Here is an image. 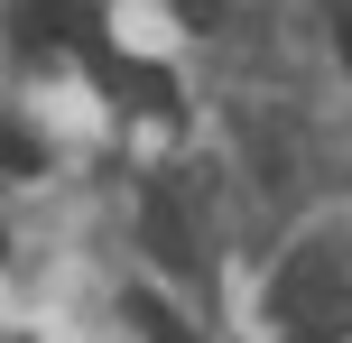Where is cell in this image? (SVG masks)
<instances>
[{
	"mask_svg": "<svg viewBox=\"0 0 352 343\" xmlns=\"http://www.w3.org/2000/svg\"><path fill=\"white\" fill-rule=\"evenodd\" d=\"M352 288V260L334 251V241H306V251L278 260V278H269V316H287V325H324V316L343 307Z\"/></svg>",
	"mask_w": 352,
	"mask_h": 343,
	"instance_id": "1",
	"label": "cell"
},
{
	"mask_svg": "<svg viewBox=\"0 0 352 343\" xmlns=\"http://www.w3.org/2000/svg\"><path fill=\"white\" fill-rule=\"evenodd\" d=\"M93 74H102V93L130 102V111H176V84L158 65H140V56H102V47H93Z\"/></svg>",
	"mask_w": 352,
	"mask_h": 343,
	"instance_id": "2",
	"label": "cell"
},
{
	"mask_svg": "<svg viewBox=\"0 0 352 343\" xmlns=\"http://www.w3.org/2000/svg\"><path fill=\"white\" fill-rule=\"evenodd\" d=\"M10 37H19V56H37V47H56V37H93V10H74V0H19Z\"/></svg>",
	"mask_w": 352,
	"mask_h": 343,
	"instance_id": "3",
	"label": "cell"
},
{
	"mask_svg": "<svg viewBox=\"0 0 352 343\" xmlns=\"http://www.w3.org/2000/svg\"><path fill=\"white\" fill-rule=\"evenodd\" d=\"M140 223H148V251H158L167 269H186V278H195V223H186V204H176V186H148Z\"/></svg>",
	"mask_w": 352,
	"mask_h": 343,
	"instance_id": "4",
	"label": "cell"
},
{
	"mask_svg": "<svg viewBox=\"0 0 352 343\" xmlns=\"http://www.w3.org/2000/svg\"><path fill=\"white\" fill-rule=\"evenodd\" d=\"M37 167H47V148H37L28 130H10V121H0V177H37Z\"/></svg>",
	"mask_w": 352,
	"mask_h": 343,
	"instance_id": "5",
	"label": "cell"
},
{
	"mask_svg": "<svg viewBox=\"0 0 352 343\" xmlns=\"http://www.w3.org/2000/svg\"><path fill=\"white\" fill-rule=\"evenodd\" d=\"M176 10H186V19H195V28H213V19H223V10H232V0H176Z\"/></svg>",
	"mask_w": 352,
	"mask_h": 343,
	"instance_id": "6",
	"label": "cell"
},
{
	"mask_svg": "<svg viewBox=\"0 0 352 343\" xmlns=\"http://www.w3.org/2000/svg\"><path fill=\"white\" fill-rule=\"evenodd\" d=\"M334 47H343V65H352V0H334Z\"/></svg>",
	"mask_w": 352,
	"mask_h": 343,
	"instance_id": "7",
	"label": "cell"
},
{
	"mask_svg": "<svg viewBox=\"0 0 352 343\" xmlns=\"http://www.w3.org/2000/svg\"><path fill=\"white\" fill-rule=\"evenodd\" d=\"M287 343H324V334H287Z\"/></svg>",
	"mask_w": 352,
	"mask_h": 343,
	"instance_id": "8",
	"label": "cell"
},
{
	"mask_svg": "<svg viewBox=\"0 0 352 343\" xmlns=\"http://www.w3.org/2000/svg\"><path fill=\"white\" fill-rule=\"evenodd\" d=\"M0 251H10V232H0Z\"/></svg>",
	"mask_w": 352,
	"mask_h": 343,
	"instance_id": "9",
	"label": "cell"
}]
</instances>
